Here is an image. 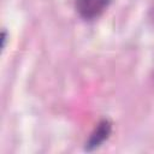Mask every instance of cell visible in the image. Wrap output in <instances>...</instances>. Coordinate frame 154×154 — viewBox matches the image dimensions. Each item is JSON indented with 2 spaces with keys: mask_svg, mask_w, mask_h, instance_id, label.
Listing matches in <instances>:
<instances>
[{
  "mask_svg": "<svg viewBox=\"0 0 154 154\" xmlns=\"http://www.w3.org/2000/svg\"><path fill=\"white\" fill-rule=\"evenodd\" d=\"M109 5V0H76L75 7L78 14L84 19L99 17Z\"/></svg>",
  "mask_w": 154,
  "mask_h": 154,
  "instance_id": "1",
  "label": "cell"
},
{
  "mask_svg": "<svg viewBox=\"0 0 154 154\" xmlns=\"http://www.w3.org/2000/svg\"><path fill=\"white\" fill-rule=\"evenodd\" d=\"M109 134H111V124H109V122L108 120H102L101 123H99V125L96 126V129L91 134L85 148L88 150L97 148L105 140L108 138Z\"/></svg>",
  "mask_w": 154,
  "mask_h": 154,
  "instance_id": "2",
  "label": "cell"
}]
</instances>
